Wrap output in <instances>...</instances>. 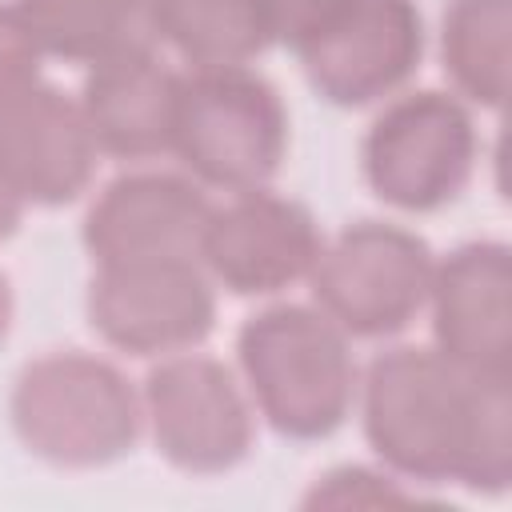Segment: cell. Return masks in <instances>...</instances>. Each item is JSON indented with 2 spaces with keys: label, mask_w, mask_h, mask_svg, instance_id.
<instances>
[{
  "label": "cell",
  "mask_w": 512,
  "mask_h": 512,
  "mask_svg": "<svg viewBox=\"0 0 512 512\" xmlns=\"http://www.w3.org/2000/svg\"><path fill=\"white\" fill-rule=\"evenodd\" d=\"M368 444L424 484L500 492L512 476L508 376L464 368L440 348H396L364 380Z\"/></svg>",
  "instance_id": "obj_1"
},
{
  "label": "cell",
  "mask_w": 512,
  "mask_h": 512,
  "mask_svg": "<svg viewBox=\"0 0 512 512\" xmlns=\"http://www.w3.org/2000/svg\"><path fill=\"white\" fill-rule=\"evenodd\" d=\"M240 368L268 424L296 440L336 432L356 396L344 332L300 304H276L240 328Z\"/></svg>",
  "instance_id": "obj_2"
},
{
  "label": "cell",
  "mask_w": 512,
  "mask_h": 512,
  "mask_svg": "<svg viewBox=\"0 0 512 512\" xmlns=\"http://www.w3.org/2000/svg\"><path fill=\"white\" fill-rule=\"evenodd\" d=\"M12 424L32 456L60 468H96L136 444L140 400L108 360L52 352L16 376Z\"/></svg>",
  "instance_id": "obj_3"
},
{
  "label": "cell",
  "mask_w": 512,
  "mask_h": 512,
  "mask_svg": "<svg viewBox=\"0 0 512 512\" xmlns=\"http://www.w3.org/2000/svg\"><path fill=\"white\" fill-rule=\"evenodd\" d=\"M288 116L276 88L244 64L180 76L172 152L216 188L252 192L284 160Z\"/></svg>",
  "instance_id": "obj_4"
},
{
  "label": "cell",
  "mask_w": 512,
  "mask_h": 512,
  "mask_svg": "<svg viewBox=\"0 0 512 512\" xmlns=\"http://www.w3.org/2000/svg\"><path fill=\"white\" fill-rule=\"evenodd\" d=\"M432 252L420 236L364 220L320 248L312 264V292L320 312L352 336H392L428 304Z\"/></svg>",
  "instance_id": "obj_5"
},
{
  "label": "cell",
  "mask_w": 512,
  "mask_h": 512,
  "mask_svg": "<svg viewBox=\"0 0 512 512\" xmlns=\"http://www.w3.org/2000/svg\"><path fill=\"white\" fill-rule=\"evenodd\" d=\"M476 164V128L460 100L416 92L384 108L364 140L372 192L404 212H432L456 200Z\"/></svg>",
  "instance_id": "obj_6"
},
{
  "label": "cell",
  "mask_w": 512,
  "mask_h": 512,
  "mask_svg": "<svg viewBox=\"0 0 512 512\" xmlns=\"http://www.w3.org/2000/svg\"><path fill=\"white\" fill-rule=\"evenodd\" d=\"M88 316L108 344L132 356H168L212 332L216 300L196 260L96 264Z\"/></svg>",
  "instance_id": "obj_7"
},
{
  "label": "cell",
  "mask_w": 512,
  "mask_h": 512,
  "mask_svg": "<svg viewBox=\"0 0 512 512\" xmlns=\"http://www.w3.org/2000/svg\"><path fill=\"white\" fill-rule=\"evenodd\" d=\"M312 88L340 104L360 108L400 88L424 52V24L412 0H348L300 48Z\"/></svg>",
  "instance_id": "obj_8"
},
{
  "label": "cell",
  "mask_w": 512,
  "mask_h": 512,
  "mask_svg": "<svg viewBox=\"0 0 512 512\" xmlns=\"http://www.w3.org/2000/svg\"><path fill=\"white\" fill-rule=\"evenodd\" d=\"M156 448L184 472H224L248 456L252 412L220 360L172 356L144 384Z\"/></svg>",
  "instance_id": "obj_9"
},
{
  "label": "cell",
  "mask_w": 512,
  "mask_h": 512,
  "mask_svg": "<svg viewBox=\"0 0 512 512\" xmlns=\"http://www.w3.org/2000/svg\"><path fill=\"white\" fill-rule=\"evenodd\" d=\"M208 220V196L184 176L132 172L100 192L84 220V244L96 264L200 260Z\"/></svg>",
  "instance_id": "obj_10"
},
{
  "label": "cell",
  "mask_w": 512,
  "mask_h": 512,
  "mask_svg": "<svg viewBox=\"0 0 512 512\" xmlns=\"http://www.w3.org/2000/svg\"><path fill=\"white\" fill-rule=\"evenodd\" d=\"M96 140L84 108L48 84L0 100V176L20 204H68L96 168Z\"/></svg>",
  "instance_id": "obj_11"
},
{
  "label": "cell",
  "mask_w": 512,
  "mask_h": 512,
  "mask_svg": "<svg viewBox=\"0 0 512 512\" xmlns=\"http://www.w3.org/2000/svg\"><path fill=\"white\" fill-rule=\"evenodd\" d=\"M312 216L272 192H240L228 208H212L200 260L240 296H268L304 280L320 256Z\"/></svg>",
  "instance_id": "obj_12"
},
{
  "label": "cell",
  "mask_w": 512,
  "mask_h": 512,
  "mask_svg": "<svg viewBox=\"0 0 512 512\" xmlns=\"http://www.w3.org/2000/svg\"><path fill=\"white\" fill-rule=\"evenodd\" d=\"M432 328L444 356L464 368L508 376V248L496 240L456 248L432 268Z\"/></svg>",
  "instance_id": "obj_13"
},
{
  "label": "cell",
  "mask_w": 512,
  "mask_h": 512,
  "mask_svg": "<svg viewBox=\"0 0 512 512\" xmlns=\"http://www.w3.org/2000/svg\"><path fill=\"white\" fill-rule=\"evenodd\" d=\"M176 100L180 76L168 72L148 44H136L92 64L80 108L100 152L148 160L172 148Z\"/></svg>",
  "instance_id": "obj_14"
},
{
  "label": "cell",
  "mask_w": 512,
  "mask_h": 512,
  "mask_svg": "<svg viewBox=\"0 0 512 512\" xmlns=\"http://www.w3.org/2000/svg\"><path fill=\"white\" fill-rule=\"evenodd\" d=\"M148 28L188 64H244L272 44L252 0H144Z\"/></svg>",
  "instance_id": "obj_15"
},
{
  "label": "cell",
  "mask_w": 512,
  "mask_h": 512,
  "mask_svg": "<svg viewBox=\"0 0 512 512\" xmlns=\"http://www.w3.org/2000/svg\"><path fill=\"white\" fill-rule=\"evenodd\" d=\"M44 52L100 64L124 48L148 44L144 0H16Z\"/></svg>",
  "instance_id": "obj_16"
},
{
  "label": "cell",
  "mask_w": 512,
  "mask_h": 512,
  "mask_svg": "<svg viewBox=\"0 0 512 512\" xmlns=\"http://www.w3.org/2000/svg\"><path fill=\"white\" fill-rule=\"evenodd\" d=\"M508 32V0H456L444 16V68L484 108H500L508 96Z\"/></svg>",
  "instance_id": "obj_17"
},
{
  "label": "cell",
  "mask_w": 512,
  "mask_h": 512,
  "mask_svg": "<svg viewBox=\"0 0 512 512\" xmlns=\"http://www.w3.org/2000/svg\"><path fill=\"white\" fill-rule=\"evenodd\" d=\"M44 44L16 4H0V100L36 84Z\"/></svg>",
  "instance_id": "obj_18"
},
{
  "label": "cell",
  "mask_w": 512,
  "mask_h": 512,
  "mask_svg": "<svg viewBox=\"0 0 512 512\" xmlns=\"http://www.w3.org/2000/svg\"><path fill=\"white\" fill-rule=\"evenodd\" d=\"M268 36L284 40L292 48H300L304 40H312L324 24H332L348 0H252Z\"/></svg>",
  "instance_id": "obj_19"
},
{
  "label": "cell",
  "mask_w": 512,
  "mask_h": 512,
  "mask_svg": "<svg viewBox=\"0 0 512 512\" xmlns=\"http://www.w3.org/2000/svg\"><path fill=\"white\" fill-rule=\"evenodd\" d=\"M20 208H24V204L12 196V188H8V184H4V176H0V240H4V236L16 228Z\"/></svg>",
  "instance_id": "obj_20"
},
{
  "label": "cell",
  "mask_w": 512,
  "mask_h": 512,
  "mask_svg": "<svg viewBox=\"0 0 512 512\" xmlns=\"http://www.w3.org/2000/svg\"><path fill=\"white\" fill-rule=\"evenodd\" d=\"M8 324H12V288H8V280L0 276V340L8 336Z\"/></svg>",
  "instance_id": "obj_21"
}]
</instances>
